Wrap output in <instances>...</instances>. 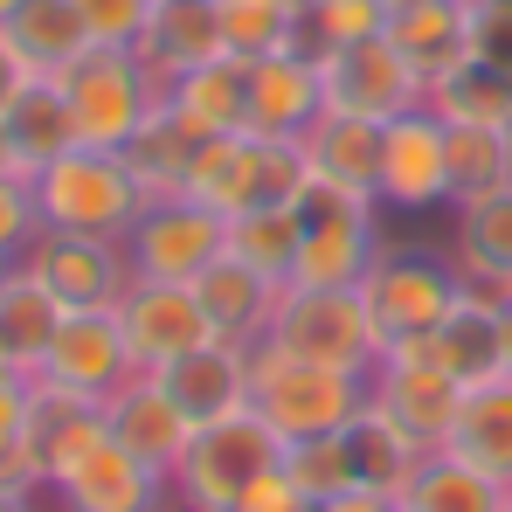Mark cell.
Returning <instances> with one entry per match:
<instances>
[{
    "label": "cell",
    "mask_w": 512,
    "mask_h": 512,
    "mask_svg": "<svg viewBox=\"0 0 512 512\" xmlns=\"http://www.w3.org/2000/svg\"><path fill=\"white\" fill-rule=\"evenodd\" d=\"M35 215L42 229H70V236H111L125 243L132 222L146 215V187L125 153H104V146H70L56 167H42L35 180Z\"/></svg>",
    "instance_id": "cell-1"
},
{
    "label": "cell",
    "mask_w": 512,
    "mask_h": 512,
    "mask_svg": "<svg viewBox=\"0 0 512 512\" xmlns=\"http://www.w3.org/2000/svg\"><path fill=\"white\" fill-rule=\"evenodd\" d=\"M250 409L277 429L284 443L333 436V429H346L367 409V374H340V367L298 360V353L263 340L250 353Z\"/></svg>",
    "instance_id": "cell-2"
},
{
    "label": "cell",
    "mask_w": 512,
    "mask_h": 512,
    "mask_svg": "<svg viewBox=\"0 0 512 512\" xmlns=\"http://www.w3.org/2000/svg\"><path fill=\"white\" fill-rule=\"evenodd\" d=\"M270 464H284V436L263 423L256 409L229 416V423H201L167 478L173 512H229Z\"/></svg>",
    "instance_id": "cell-3"
},
{
    "label": "cell",
    "mask_w": 512,
    "mask_h": 512,
    "mask_svg": "<svg viewBox=\"0 0 512 512\" xmlns=\"http://www.w3.org/2000/svg\"><path fill=\"white\" fill-rule=\"evenodd\" d=\"M298 215H305V243H298V263H291V284H305V291L367 284V270L388 250L381 243V201L312 180L298 194Z\"/></svg>",
    "instance_id": "cell-4"
},
{
    "label": "cell",
    "mask_w": 512,
    "mask_h": 512,
    "mask_svg": "<svg viewBox=\"0 0 512 512\" xmlns=\"http://www.w3.org/2000/svg\"><path fill=\"white\" fill-rule=\"evenodd\" d=\"M312 187L305 167V146L298 139H256V132H229V139H208L194 153L187 173V194L215 215H243V208H277V201H298Z\"/></svg>",
    "instance_id": "cell-5"
},
{
    "label": "cell",
    "mask_w": 512,
    "mask_h": 512,
    "mask_svg": "<svg viewBox=\"0 0 512 512\" xmlns=\"http://www.w3.org/2000/svg\"><path fill=\"white\" fill-rule=\"evenodd\" d=\"M63 97H70V118H77V139L84 146H104V153H125L146 118L160 111V77L132 56V49H84L63 77Z\"/></svg>",
    "instance_id": "cell-6"
},
{
    "label": "cell",
    "mask_w": 512,
    "mask_h": 512,
    "mask_svg": "<svg viewBox=\"0 0 512 512\" xmlns=\"http://www.w3.org/2000/svg\"><path fill=\"white\" fill-rule=\"evenodd\" d=\"M270 346H284L298 360H319V367H340V374L381 367V333H374V312H367L360 284H346V291L284 284L277 319H270Z\"/></svg>",
    "instance_id": "cell-7"
},
{
    "label": "cell",
    "mask_w": 512,
    "mask_h": 512,
    "mask_svg": "<svg viewBox=\"0 0 512 512\" xmlns=\"http://www.w3.org/2000/svg\"><path fill=\"white\" fill-rule=\"evenodd\" d=\"M360 298L374 312L381 353L423 346L450 319V305H457V263L450 256H423V250H381V263L360 284Z\"/></svg>",
    "instance_id": "cell-8"
},
{
    "label": "cell",
    "mask_w": 512,
    "mask_h": 512,
    "mask_svg": "<svg viewBox=\"0 0 512 512\" xmlns=\"http://www.w3.org/2000/svg\"><path fill=\"white\" fill-rule=\"evenodd\" d=\"M21 270L63 305V312H118L132 291V256L111 236H70V229H35L21 250Z\"/></svg>",
    "instance_id": "cell-9"
},
{
    "label": "cell",
    "mask_w": 512,
    "mask_h": 512,
    "mask_svg": "<svg viewBox=\"0 0 512 512\" xmlns=\"http://www.w3.org/2000/svg\"><path fill=\"white\" fill-rule=\"evenodd\" d=\"M132 277H160V284H194L215 256H229V215L201 208L194 194L146 201V215L125 236Z\"/></svg>",
    "instance_id": "cell-10"
},
{
    "label": "cell",
    "mask_w": 512,
    "mask_h": 512,
    "mask_svg": "<svg viewBox=\"0 0 512 512\" xmlns=\"http://www.w3.org/2000/svg\"><path fill=\"white\" fill-rule=\"evenodd\" d=\"M132 374H139V360H132V340H125L118 312H70L63 333H56V346H49L42 367H35V388H49V395H63V402L104 409Z\"/></svg>",
    "instance_id": "cell-11"
},
{
    "label": "cell",
    "mask_w": 512,
    "mask_h": 512,
    "mask_svg": "<svg viewBox=\"0 0 512 512\" xmlns=\"http://www.w3.org/2000/svg\"><path fill=\"white\" fill-rule=\"evenodd\" d=\"M374 201L395 208V215L450 208V125L429 111V97L416 111H402V118L381 125V180H374Z\"/></svg>",
    "instance_id": "cell-12"
},
{
    "label": "cell",
    "mask_w": 512,
    "mask_h": 512,
    "mask_svg": "<svg viewBox=\"0 0 512 512\" xmlns=\"http://www.w3.org/2000/svg\"><path fill=\"white\" fill-rule=\"evenodd\" d=\"M367 402H374L388 423H402L423 450H443L464 388L429 360L423 346H395V353H381V367L367 374Z\"/></svg>",
    "instance_id": "cell-13"
},
{
    "label": "cell",
    "mask_w": 512,
    "mask_h": 512,
    "mask_svg": "<svg viewBox=\"0 0 512 512\" xmlns=\"http://www.w3.org/2000/svg\"><path fill=\"white\" fill-rule=\"evenodd\" d=\"M49 499H56V512H167L173 485L167 471L139 464L118 436H104L49 485Z\"/></svg>",
    "instance_id": "cell-14"
},
{
    "label": "cell",
    "mask_w": 512,
    "mask_h": 512,
    "mask_svg": "<svg viewBox=\"0 0 512 512\" xmlns=\"http://www.w3.org/2000/svg\"><path fill=\"white\" fill-rule=\"evenodd\" d=\"M118 326H125V340H132L139 374H160L167 360H180V353L215 340V333H208V312H201V298H194V284H160V277H132V291L118 298Z\"/></svg>",
    "instance_id": "cell-15"
},
{
    "label": "cell",
    "mask_w": 512,
    "mask_h": 512,
    "mask_svg": "<svg viewBox=\"0 0 512 512\" xmlns=\"http://www.w3.org/2000/svg\"><path fill=\"white\" fill-rule=\"evenodd\" d=\"M319 77H326V111L367 118V125H388V118H402V111L423 104V84L409 77V63L395 56L388 35H381V42H353V49H340V56H326Z\"/></svg>",
    "instance_id": "cell-16"
},
{
    "label": "cell",
    "mask_w": 512,
    "mask_h": 512,
    "mask_svg": "<svg viewBox=\"0 0 512 512\" xmlns=\"http://www.w3.org/2000/svg\"><path fill=\"white\" fill-rule=\"evenodd\" d=\"M388 42L429 97L450 70H464L478 56V7L471 0H402V7H388Z\"/></svg>",
    "instance_id": "cell-17"
},
{
    "label": "cell",
    "mask_w": 512,
    "mask_h": 512,
    "mask_svg": "<svg viewBox=\"0 0 512 512\" xmlns=\"http://www.w3.org/2000/svg\"><path fill=\"white\" fill-rule=\"evenodd\" d=\"M250 353L256 346L208 340V346H194V353H180V360H167L153 381L173 395V409H180L194 429L201 423H229V416L250 409Z\"/></svg>",
    "instance_id": "cell-18"
},
{
    "label": "cell",
    "mask_w": 512,
    "mask_h": 512,
    "mask_svg": "<svg viewBox=\"0 0 512 512\" xmlns=\"http://www.w3.org/2000/svg\"><path fill=\"white\" fill-rule=\"evenodd\" d=\"M326 118V77L305 49L250 63V132L256 139H305Z\"/></svg>",
    "instance_id": "cell-19"
},
{
    "label": "cell",
    "mask_w": 512,
    "mask_h": 512,
    "mask_svg": "<svg viewBox=\"0 0 512 512\" xmlns=\"http://www.w3.org/2000/svg\"><path fill=\"white\" fill-rule=\"evenodd\" d=\"M450 263H457L464 291L512 305V187L450 208Z\"/></svg>",
    "instance_id": "cell-20"
},
{
    "label": "cell",
    "mask_w": 512,
    "mask_h": 512,
    "mask_svg": "<svg viewBox=\"0 0 512 512\" xmlns=\"http://www.w3.org/2000/svg\"><path fill=\"white\" fill-rule=\"evenodd\" d=\"M499 333H506V305L457 284V305H450V319L423 340V353L457 381V388H478V381H499V374H506Z\"/></svg>",
    "instance_id": "cell-21"
},
{
    "label": "cell",
    "mask_w": 512,
    "mask_h": 512,
    "mask_svg": "<svg viewBox=\"0 0 512 512\" xmlns=\"http://www.w3.org/2000/svg\"><path fill=\"white\" fill-rule=\"evenodd\" d=\"M132 56H139V63L160 77V90L180 84V77H194V70H208V63H222L229 49H222L215 0H160Z\"/></svg>",
    "instance_id": "cell-22"
},
{
    "label": "cell",
    "mask_w": 512,
    "mask_h": 512,
    "mask_svg": "<svg viewBox=\"0 0 512 512\" xmlns=\"http://www.w3.org/2000/svg\"><path fill=\"white\" fill-rule=\"evenodd\" d=\"M194 298H201V312H208V333H215V340L263 346V340H270V319H277L284 284H270L263 270L236 263V256H215V263L194 277Z\"/></svg>",
    "instance_id": "cell-23"
},
{
    "label": "cell",
    "mask_w": 512,
    "mask_h": 512,
    "mask_svg": "<svg viewBox=\"0 0 512 512\" xmlns=\"http://www.w3.org/2000/svg\"><path fill=\"white\" fill-rule=\"evenodd\" d=\"M104 423H111V436L139 457V464H153V471H167L180 464V450H187V436H194V423L173 409V395L153 381V374H132L111 402H104Z\"/></svg>",
    "instance_id": "cell-24"
},
{
    "label": "cell",
    "mask_w": 512,
    "mask_h": 512,
    "mask_svg": "<svg viewBox=\"0 0 512 512\" xmlns=\"http://www.w3.org/2000/svg\"><path fill=\"white\" fill-rule=\"evenodd\" d=\"M0 125H7L14 167L28 173V180H35L42 167H56L70 146H84V139H77V118H70V97H63L56 77H35V84L0 111Z\"/></svg>",
    "instance_id": "cell-25"
},
{
    "label": "cell",
    "mask_w": 512,
    "mask_h": 512,
    "mask_svg": "<svg viewBox=\"0 0 512 512\" xmlns=\"http://www.w3.org/2000/svg\"><path fill=\"white\" fill-rule=\"evenodd\" d=\"M167 111L194 132V139H229V132H250V63L222 56L194 77L167 84Z\"/></svg>",
    "instance_id": "cell-26"
},
{
    "label": "cell",
    "mask_w": 512,
    "mask_h": 512,
    "mask_svg": "<svg viewBox=\"0 0 512 512\" xmlns=\"http://www.w3.org/2000/svg\"><path fill=\"white\" fill-rule=\"evenodd\" d=\"M443 450H457V457L478 464L485 478L512 485V374L464 388L457 423H450V443H443Z\"/></svg>",
    "instance_id": "cell-27"
},
{
    "label": "cell",
    "mask_w": 512,
    "mask_h": 512,
    "mask_svg": "<svg viewBox=\"0 0 512 512\" xmlns=\"http://www.w3.org/2000/svg\"><path fill=\"white\" fill-rule=\"evenodd\" d=\"M298 146H305L312 180L346 187V194H374V180H381V125L346 118V111H326V118H319Z\"/></svg>",
    "instance_id": "cell-28"
},
{
    "label": "cell",
    "mask_w": 512,
    "mask_h": 512,
    "mask_svg": "<svg viewBox=\"0 0 512 512\" xmlns=\"http://www.w3.org/2000/svg\"><path fill=\"white\" fill-rule=\"evenodd\" d=\"M402 512H506V485L485 478L478 464H464L457 450H429L409 471V485L395 492Z\"/></svg>",
    "instance_id": "cell-29"
},
{
    "label": "cell",
    "mask_w": 512,
    "mask_h": 512,
    "mask_svg": "<svg viewBox=\"0 0 512 512\" xmlns=\"http://www.w3.org/2000/svg\"><path fill=\"white\" fill-rule=\"evenodd\" d=\"M0 35L21 49V63L35 77H63L90 49V28H84V14H77V0H21Z\"/></svg>",
    "instance_id": "cell-30"
},
{
    "label": "cell",
    "mask_w": 512,
    "mask_h": 512,
    "mask_svg": "<svg viewBox=\"0 0 512 512\" xmlns=\"http://www.w3.org/2000/svg\"><path fill=\"white\" fill-rule=\"evenodd\" d=\"M63 319H70V312H63V305H56V298H49V291H42L28 270H21V263H14V277L0 284V346L14 353V367H21L28 381H35L42 353L56 346Z\"/></svg>",
    "instance_id": "cell-31"
},
{
    "label": "cell",
    "mask_w": 512,
    "mask_h": 512,
    "mask_svg": "<svg viewBox=\"0 0 512 512\" xmlns=\"http://www.w3.org/2000/svg\"><path fill=\"white\" fill-rule=\"evenodd\" d=\"M346 457H353V485H374V492H402L409 471L423 464L429 450L409 436L402 423H388L374 402L346 423Z\"/></svg>",
    "instance_id": "cell-32"
},
{
    "label": "cell",
    "mask_w": 512,
    "mask_h": 512,
    "mask_svg": "<svg viewBox=\"0 0 512 512\" xmlns=\"http://www.w3.org/2000/svg\"><path fill=\"white\" fill-rule=\"evenodd\" d=\"M429 111L450 118V125H499V132H512V63L471 56L464 70H450L429 90Z\"/></svg>",
    "instance_id": "cell-33"
},
{
    "label": "cell",
    "mask_w": 512,
    "mask_h": 512,
    "mask_svg": "<svg viewBox=\"0 0 512 512\" xmlns=\"http://www.w3.org/2000/svg\"><path fill=\"white\" fill-rule=\"evenodd\" d=\"M298 243H305V215H298V201L229 215V256H236V263H250V270H263L270 284H291Z\"/></svg>",
    "instance_id": "cell-34"
},
{
    "label": "cell",
    "mask_w": 512,
    "mask_h": 512,
    "mask_svg": "<svg viewBox=\"0 0 512 512\" xmlns=\"http://www.w3.org/2000/svg\"><path fill=\"white\" fill-rule=\"evenodd\" d=\"M208 139H194L180 118L167 111V97H160V111L146 118V132L125 146V160L139 173V187L153 194V201H167V194H187V173H194V153H201Z\"/></svg>",
    "instance_id": "cell-35"
},
{
    "label": "cell",
    "mask_w": 512,
    "mask_h": 512,
    "mask_svg": "<svg viewBox=\"0 0 512 512\" xmlns=\"http://www.w3.org/2000/svg\"><path fill=\"white\" fill-rule=\"evenodd\" d=\"M499 187H512V132H499V125H450V208L485 201Z\"/></svg>",
    "instance_id": "cell-36"
},
{
    "label": "cell",
    "mask_w": 512,
    "mask_h": 512,
    "mask_svg": "<svg viewBox=\"0 0 512 512\" xmlns=\"http://www.w3.org/2000/svg\"><path fill=\"white\" fill-rule=\"evenodd\" d=\"M381 35H388V0H319V7L298 14V42L291 49L326 63V56H340L353 42H381Z\"/></svg>",
    "instance_id": "cell-37"
},
{
    "label": "cell",
    "mask_w": 512,
    "mask_h": 512,
    "mask_svg": "<svg viewBox=\"0 0 512 512\" xmlns=\"http://www.w3.org/2000/svg\"><path fill=\"white\" fill-rule=\"evenodd\" d=\"M215 21H222V49L236 63H263V56H284L298 42V14L284 0H215Z\"/></svg>",
    "instance_id": "cell-38"
},
{
    "label": "cell",
    "mask_w": 512,
    "mask_h": 512,
    "mask_svg": "<svg viewBox=\"0 0 512 512\" xmlns=\"http://www.w3.org/2000/svg\"><path fill=\"white\" fill-rule=\"evenodd\" d=\"M284 471L291 485L305 492V506H326L353 485V457H346V429L333 436H305V443H284Z\"/></svg>",
    "instance_id": "cell-39"
},
{
    "label": "cell",
    "mask_w": 512,
    "mask_h": 512,
    "mask_svg": "<svg viewBox=\"0 0 512 512\" xmlns=\"http://www.w3.org/2000/svg\"><path fill=\"white\" fill-rule=\"evenodd\" d=\"M28 416H35V381H7L0 388V485L7 492H49L28 464Z\"/></svg>",
    "instance_id": "cell-40"
},
{
    "label": "cell",
    "mask_w": 512,
    "mask_h": 512,
    "mask_svg": "<svg viewBox=\"0 0 512 512\" xmlns=\"http://www.w3.org/2000/svg\"><path fill=\"white\" fill-rule=\"evenodd\" d=\"M153 7L160 0H77V14L90 28V49H139Z\"/></svg>",
    "instance_id": "cell-41"
},
{
    "label": "cell",
    "mask_w": 512,
    "mask_h": 512,
    "mask_svg": "<svg viewBox=\"0 0 512 512\" xmlns=\"http://www.w3.org/2000/svg\"><path fill=\"white\" fill-rule=\"evenodd\" d=\"M35 229H42V215H35V187L21 180V173H0V250H28L35 243Z\"/></svg>",
    "instance_id": "cell-42"
},
{
    "label": "cell",
    "mask_w": 512,
    "mask_h": 512,
    "mask_svg": "<svg viewBox=\"0 0 512 512\" xmlns=\"http://www.w3.org/2000/svg\"><path fill=\"white\" fill-rule=\"evenodd\" d=\"M229 512H312V506H305V492L291 485V471H284V464H270V471H263V478H256Z\"/></svg>",
    "instance_id": "cell-43"
},
{
    "label": "cell",
    "mask_w": 512,
    "mask_h": 512,
    "mask_svg": "<svg viewBox=\"0 0 512 512\" xmlns=\"http://www.w3.org/2000/svg\"><path fill=\"white\" fill-rule=\"evenodd\" d=\"M312 512H402V506H395V492H374V485H346L340 499H326V506H312Z\"/></svg>",
    "instance_id": "cell-44"
},
{
    "label": "cell",
    "mask_w": 512,
    "mask_h": 512,
    "mask_svg": "<svg viewBox=\"0 0 512 512\" xmlns=\"http://www.w3.org/2000/svg\"><path fill=\"white\" fill-rule=\"evenodd\" d=\"M28 84H35V70H28V63H21V49L0 35V111H7V104H14Z\"/></svg>",
    "instance_id": "cell-45"
},
{
    "label": "cell",
    "mask_w": 512,
    "mask_h": 512,
    "mask_svg": "<svg viewBox=\"0 0 512 512\" xmlns=\"http://www.w3.org/2000/svg\"><path fill=\"white\" fill-rule=\"evenodd\" d=\"M7 381H28V374H21V367H14V353L0 346V388H7Z\"/></svg>",
    "instance_id": "cell-46"
},
{
    "label": "cell",
    "mask_w": 512,
    "mask_h": 512,
    "mask_svg": "<svg viewBox=\"0 0 512 512\" xmlns=\"http://www.w3.org/2000/svg\"><path fill=\"white\" fill-rule=\"evenodd\" d=\"M0 173H21L14 167V146H7V125H0ZM21 180H28V173H21Z\"/></svg>",
    "instance_id": "cell-47"
},
{
    "label": "cell",
    "mask_w": 512,
    "mask_h": 512,
    "mask_svg": "<svg viewBox=\"0 0 512 512\" xmlns=\"http://www.w3.org/2000/svg\"><path fill=\"white\" fill-rule=\"evenodd\" d=\"M499 360H506V374H512V305H506V333H499Z\"/></svg>",
    "instance_id": "cell-48"
},
{
    "label": "cell",
    "mask_w": 512,
    "mask_h": 512,
    "mask_svg": "<svg viewBox=\"0 0 512 512\" xmlns=\"http://www.w3.org/2000/svg\"><path fill=\"white\" fill-rule=\"evenodd\" d=\"M14 263H21V256H14V250H0V284L14 277Z\"/></svg>",
    "instance_id": "cell-49"
},
{
    "label": "cell",
    "mask_w": 512,
    "mask_h": 512,
    "mask_svg": "<svg viewBox=\"0 0 512 512\" xmlns=\"http://www.w3.org/2000/svg\"><path fill=\"white\" fill-rule=\"evenodd\" d=\"M42 499H49V492H28V499H21L14 512H42Z\"/></svg>",
    "instance_id": "cell-50"
},
{
    "label": "cell",
    "mask_w": 512,
    "mask_h": 512,
    "mask_svg": "<svg viewBox=\"0 0 512 512\" xmlns=\"http://www.w3.org/2000/svg\"><path fill=\"white\" fill-rule=\"evenodd\" d=\"M21 506V492H7V485H0V512H14Z\"/></svg>",
    "instance_id": "cell-51"
},
{
    "label": "cell",
    "mask_w": 512,
    "mask_h": 512,
    "mask_svg": "<svg viewBox=\"0 0 512 512\" xmlns=\"http://www.w3.org/2000/svg\"><path fill=\"white\" fill-rule=\"evenodd\" d=\"M14 7H21V0H0V28H7V21H14Z\"/></svg>",
    "instance_id": "cell-52"
},
{
    "label": "cell",
    "mask_w": 512,
    "mask_h": 512,
    "mask_svg": "<svg viewBox=\"0 0 512 512\" xmlns=\"http://www.w3.org/2000/svg\"><path fill=\"white\" fill-rule=\"evenodd\" d=\"M284 7H291V14H305V7H319V0H284Z\"/></svg>",
    "instance_id": "cell-53"
},
{
    "label": "cell",
    "mask_w": 512,
    "mask_h": 512,
    "mask_svg": "<svg viewBox=\"0 0 512 512\" xmlns=\"http://www.w3.org/2000/svg\"><path fill=\"white\" fill-rule=\"evenodd\" d=\"M506 512H512V485H506Z\"/></svg>",
    "instance_id": "cell-54"
},
{
    "label": "cell",
    "mask_w": 512,
    "mask_h": 512,
    "mask_svg": "<svg viewBox=\"0 0 512 512\" xmlns=\"http://www.w3.org/2000/svg\"><path fill=\"white\" fill-rule=\"evenodd\" d=\"M388 7H402V0H388Z\"/></svg>",
    "instance_id": "cell-55"
},
{
    "label": "cell",
    "mask_w": 512,
    "mask_h": 512,
    "mask_svg": "<svg viewBox=\"0 0 512 512\" xmlns=\"http://www.w3.org/2000/svg\"><path fill=\"white\" fill-rule=\"evenodd\" d=\"M167 512H173V506H167Z\"/></svg>",
    "instance_id": "cell-56"
}]
</instances>
